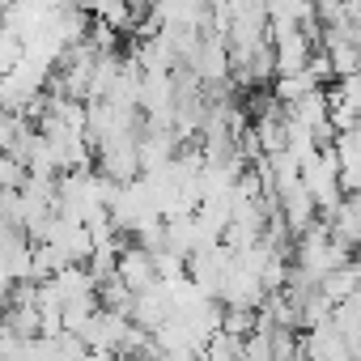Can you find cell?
<instances>
[{
  "instance_id": "5b68a950",
  "label": "cell",
  "mask_w": 361,
  "mask_h": 361,
  "mask_svg": "<svg viewBox=\"0 0 361 361\" xmlns=\"http://www.w3.org/2000/svg\"><path fill=\"white\" fill-rule=\"evenodd\" d=\"M327 221H331V234H336L340 243H348L353 251L361 247V209H357V200H353V196H344V200H340V209H336V213H327Z\"/></svg>"
},
{
  "instance_id": "277c9868",
  "label": "cell",
  "mask_w": 361,
  "mask_h": 361,
  "mask_svg": "<svg viewBox=\"0 0 361 361\" xmlns=\"http://www.w3.org/2000/svg\"><path fill=\"white\" fill-rule=\"evenodd\" d=\"M264 5H268L272 30L276 26H310V22H319V5H314V0H264Z\"/></svg>"
},
{
  "instance_id": "52a82bcc",
  "label": "cell",
  "mask_w": 361,
  "mask_h": 361,
  "mask_svg": "<svg viewBox=\"0 0 361 361\" xmlns=\"http://www.w3.org/2000/svg\"><path fill=\"white\" fill-rule=\"evenodd\" d=\"M314 85H319V81H314V73L306 68V73H285V77H276V85H272V94H276V98H281V102L289 106V102H298L302 94H310Z\"/></svg>"
},
{
  "instance_id": "ba28073f",
  "label": "cell",
  "mask_w": 361,
  "mask_h": 361,
  "mask_svg": "<svg viewBox=\"0 0 361 361\" xmlns=\"http://www.w3.org/2000/svg\"><path fill=\"white\" fill-rule=\"evenodd\" d=\"M77 5H81V9H90V13H98V9H102V0H77Z\"/></svg>"
},
{
  "instance_id": "3957f363",
  "label": "cell",
  "mask_w": 361,
  "mask_h": 361,
  "mask_svg": "<svg viewBox=\"0 0 361 361\" xmlns=\"http://www.w3.org/2000/svg\"><path fill=\"white\" fill-rule=\"evenodd\" d=\"M115 272H119L136 293H140V289H149L153 281H161V276H157V255H153L149 247H140V243H132V247H123V251H119Z\"/></svg>"
},
{
  "instance_id": "7a4b0ae2",
  "label": "cell",
  "mask_w": 361,
  "mask_h": 361,
  "mask_svg": "<svg viewBox=\"0 0 361 361\" xmlns=\"http://www.w3.org/2000/svg\"><path fill=\"white\" fill-rule=\"evenodd\" d=\"M276 209H281V217L289 221L293 238H298L306 226H314V221L323 217V209H319L314 192L306 188V178H293V183H285V188L276 192Z\"/></svg>"
},
{
  "instance_id": "6da1fadb",
  "label": "cell",
  "mask_w": 361,
  "mask_h": 361,
  "mask_svg": "<svg viewBox=\"0 0 361 361\" xmlns=\"http://www.w3.org/2000/svg\"><path fill=\"white\" fill-rule=\"evenodd\" d=\"M140 132H145V128L106 136V140L94 149V157H98V170H106L111 178H119V183H128V178L145 174V170H140Z\"/></svg>"
},
{
  "instance_id": "8992f818",
  "label": "cell",
  "mask_w": 361,
  "mask_h": 361,
  "mask_svg": "<svg viewBox=\"0 0 361 361\" xmlns=\"http://www.w3.org/2000/svg\"><path fill=\"white\" fill-rule=\"evenodd\" d=\"M319 285H323V293H327V298H331V302L340 306V302H348V298H353V293L361 289V272H357L353 264H344V268L327 272V276H323Z\"/></svg>"
}]
</instances>
